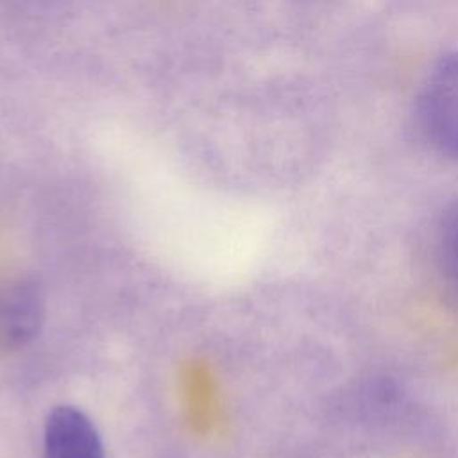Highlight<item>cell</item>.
<instances>
[{
    "label": "cell",
    "mask_w": 458,
    "mask_h": 458,
    "mask_svg": "<svg viewBox=\"0 0 458 458\" xmlns=\"http://www.w3.org/2000/svg\"><path fill=\"white\" fill-rule=\"evenodd\" d=\"M43 293L25 276L0 281V347L16 349L32 340L43 322Z\"/></svg>",
    "instance_id": "2"
},
{
    "label": "cell",
    "mask_w": 458,
    "mask_h": 458,
    "mask_svg": "<svg viewBox=\"0 0 458 458\" xmlns=\"http://www.w3.org/2000/svg\"><path fill=\"white\" fill-rule=\"evenodd\" d=\"M435 250L444 281L458 293V200L444 213L438 224Z\"/></svg>",
    "instance_id": "4"
},
{
    "label": "cell",
    "mask_w": 458,
    "mask_h": 458,
    "mask_svg": "<svg viewBox=\"0 0 458 458\" xmlns=\"http://www.w3.org/2000/svg\"><path fill=\"white\" fill-rule=\"evenodd\" d=\"M419 122L429 143L458 161V52L444 55L429 72L419 97Z\"/></svg>",
    "instance_id": "1"
},
{
    "label": "cell",
    "mask_w": 458,
    "mask_h": 458,
    "mask_svg": "<svg viewBox=\"0 0 458 458\" xmlns=\"http://www.w3.org/2000/svg\"><path fill=\"white\" fill-rule=\"evenodd\" d=\"M45 458H106L91 419L70 404L55 406L45 422Z\"/></svg>",
    "instance_id": "3"
}]
</instances>
